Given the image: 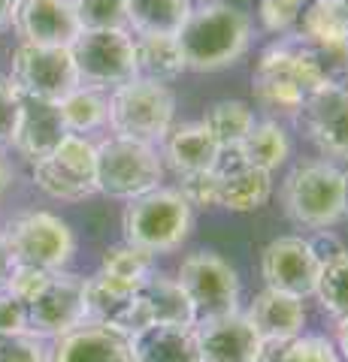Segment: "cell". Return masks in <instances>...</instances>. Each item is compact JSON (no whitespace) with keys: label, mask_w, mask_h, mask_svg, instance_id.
Returning a JSON list of instances; mask_svg holds the SVG:
<instances>
[{"label":"cell","mask_w":348,"mask_h":362,"mask_svg":"<svg viewBox=\"0 0 348 362\" xmlns=\"http://www.w3.org/2000/svg\"><path fill=\"white\" fill-rule=\"evenodd\" d=\"M133 49H137V76L142 78L170 85L188 70L179 40L170 33H133Z\"/></svg>","instance_id":"25"},{"label":"cell","mask_w":348,"mask_h":362,"mask_svg":"<svg viewBox=\"0 0 348 362\" xmlns=\"http://www.w3.org/2000/svg\"><path fill=\"white\" fill-rule=\"evenodd\" d=\"M152 263L155 257L140 251L128 242L121 245H112L103 251V259H100V272L106 275H116V278H125V281H142L152 275Z\"/></svg>","instance_id":"33"},{"label":"cell","mask_w":348,"mask_h":362,"mask_svg":"<svg viewBox=\"0 0 348 362\" xmlns=\"http://www.w3.org/2000/svg\"><path fill=\"white\" fill-rule=\"evenodd\" d=\"M13 28L21 42L33 45H70L82 33L73 0H16Z\"/></svg>","instance_id":"17"},{"label":"cell","mask_w":348,"mask_h":362,"mask_svg":"<svg viewBox=\"0 0 348 362\" xmlns=\"http://www.w3.org/2000/svg\"><path fill=\"white\" fill-rule=\"evenodd\" d=\"M200 362H257L261 359V335L245 311L206 317L194 323Z\"/></svg>","instance_id":"16"},{"label":"cell","mask_w":348,"mask_h":362,"mask_svg":"<svg viewBox=\"0 0 348 362\" xmlns=\"http://www.w3.org/2000/svg\"><path fill=\"white\" fill-rule=\"evenodd\" d=\"M315 299L321 305V311L336 317V320L348 314V251L321 263Z\"/></svg>","instance_id":"31"},{"label":"cell","mask_w":348,"mask_h":362,"mask_svg":"<svg viewBox=\"0 0 348 362\" xmlns=\"http://www.w3.org/2000/svg\"><path fill=\"white\" fill-rule=\"evenodd\" d=\"M52 362H133V350L128 335L100 323H82L58 338Z\"/></svg>","instance_id":"20"},{"label":"cell","mask_w":348,"mask_h":362,"mask_svg":"<svg viewBox=\"0 0 348 362\" xmlns=\"http://www.w3.org/2000/svg\"><path fill=\"white\" fill-rule=\"evenodd\" d=\"M13 85L25 97L61 103L70 90L79 88V73L73 52L67 45H33L21 42L13 54Z\"/></svg>","instance_id":"11"},{"label":"cell","mask_w":348,"mask_h":362,"mask_svg":"<svg viewBox=\"0 0 348 362\" xmlns=\"http://www.w3.org/2000/svg\"><path fill=\"white\" fill-rule=\"evenodd\" d=\"M128 341L133 362H200L194 326H145Z\"/></svg>","instance_id":"24"},{"label":"cell","mask_w":348,"mask_h":362,"mask_svg":"<svg viewBox=\"0 0 348 362\" xmlns=\"http://www.w3.org/2000/svg\"><path fill=\"white\" fill-rule=\"evenodd\" d=\"M191 226H194V209L176 187L164 185L128 199L125 211H121L125 242L152 257L176 251L191 235Z\"/></svg>","instance_id":"3"},{"label":"cell","mask_w":348,"mask_h":362,"mask_svg":"<svg viewBox=\"0 0 348 362\" xmlns=\"http://www.w3.org/2000/svg\"><path fill=\"white\" fill-rule=\"evenodd\" d=\"M140 281H125L106 272L85 278V314L88 323L109 326L121 335L142 329L140 320Z\"/></svg>","instance_id":"15"},{"label":"cell","mask_w":348,"mask_h":362,"mask_svg":"<svg viewBox=\"0 0 348 362\" xmlns=\"http://www.w3.org/2000/svg\"><path fill=\"white\" fill-rule=\"evenodd\" d=\"M179 194L185 197L191 209H218L221 199V175L215 169L206 173H191V175H179Z\"/></svg>","instance_id":"35"},{"label":"cell","mask_w":348,"mask_h":362,"mask_svg":"<svg viewBox=\"0 0 348 362\" xmlns=\"http://www.w3.org/2000/svg\"><path fill=\"white\" fill-rule=\"evenodd\" d=\"M33 185L52 199L82 202L97 194V145L79 133H67L49 157L33 163Z\"/></svg>","instance_id":"7"},{"label":"cell","mask_w":348,"mask_h":362,"mask_svg":"<svg viewBox=\"0 0 348 362\" xmlns=\"http://www.w3.org/2000/svg\"><path fill=\"white\" fill-rule=\"evenodd\" d=\"M185 66L194 73L228 70L252 45V18L237 4L209 0L191 9L182 30L176 33Z\"/></svg>","instance_id":"1"},{"label":"cell","mask_w":348,"mask_h":362,"mask_svg":"<svg viewBox=\"0 0 348 362\" xmlns=\"http://www.w3.org/2000/svg\"><path fill=\"white\" fill-rule=\"evenodd\" d=\"M61 118H64V127L67 133H91L106 127V118H109V90H97V88H85L79 85L76 90H70L61 103Z\"/></svg>","instance_id":"29"},{"label":"cell","mask_w":348,"mask_h":362,"mask_svg":"<svg viewBox=\"0 0 348 362\" xmlns=\"http://www.w3.org/2000/svg\"><path fill=\"white\" fill-rule=\"evenodd\" d=\"M176 281L194 302L197 320L206 317H221L230 311H240V275L221 254L212 251H194L182 259L176 272Z\"/></svg>","instance_id":"10"},{"label":"cell","mask_w":348,"mask_h":362,"mask_svg":"<svg viewBox=\"0 0 348 362\" xmlns=\"http://www.w3.org/2000/svg\"><path fill=\"white\" fill-rule=\"evenodd\" d=\"M273 362H342V356L324 335H297L276 350Z\"/></svg>","instance_id":"34"},{"label":"cell","mask_w":348,"mask_h":362,"mask_svg":"<svg viewBox=\"0 0 348 362\" xmlns=\"http://www.w3.org/2000/svg\"><path fill=\"white\" fill-rule=\"evenodd\" d=\"M215 173L221 175V199L218 206L228 211H257L273 197V173L242 163L237 148H221Z\"/></svg>","instance_id":"18"},{"label":"cell","mask_w":348,"mask_h":362,"mask_svg":"<svg viewBox=\"0 0 348 362\" xmlns=\"http://www.w3.org/2000/svg\"><path fill=\"white\" fill-rule=\"evenodd\" d=\"M342 218H348V173H342Z\"/></svg>","instance_id":"46"},{"label":"cell","mask_w":348,"mask_h":362,"mask_svg":"<svg viewBox=\"0 0 348 362\" xmlns=\"http://www.w3.org/2000/svg\"><path fill=\"white\" fill-rule=\"evenodd\" d=\"M13 181H16V169L9 163V157L4 154V148H0V197L13 187Z\"/></svg>","instance_id":"43"},{"label":"cell","mask_w":348,"mask_h":362,"mask_svg":"<svg viewBox=\"0 0 348 362\" xmlns=\"http://www.w3.org/2000/svg\"><path fill=\"white\" fill-rule=\"evenodd\" d=\"M191 9H194L191 0H128V30L176 37Z\"/></svg>","instance_id":"28"},{"label":"cell","mask_w":348,"mask_h":362,"mask_svg":"<svg viewBox=\"0 0 348 362\" xmlns=\"http://www.w3.org/2000/svg\"><path fill=\"white\" fill-rule=\"evenodd\" d=\"M88 323L85 314V278L70 272H52L49 284L28 302V329L40 338H55Z\"/></svg>","instance_id":"12"},{"label":"cell","mask_w":348,"mask_h":362,"mask_svg":"<svg viewBox=\"0 0 348 362\" xmlns=\"http://www.w3.org/2000/svg\"><path fill=\"white\" fill-rule=\"evenodd\" d=\"M309 142L324 160H348V88L324 85L312 90L300 109Z\"/></svg>","instance_id":"14"},{"label":"cell","mask_w":348,"mask_h":362,"mask_svg":"<svg viewBox=\"0 0 348 362\" xmlns=\"http://www.w3.org/2000/svg\"><path fill=\"white\" fill-rule=\"evenodd\" d=\"M261 6V25L269 33H279V37H291L297 30V18H300V9L285 4V0H257Z\"/></svg>","instance_id":"39"},{"label":"cell","mask_w":348,"mask_h":362,"mask_svg":"<svg viewBox=\"0 0 348 362\" xmlns=\"http://www.w3.org/2000/svg\"><path fill=\"white\" fill-rule=\"evenodd\" d=\"M18 109H21V90L13 85L9 76H0V148L13 145Z\"/></svg>","instance_id":"38"},{"label":"cell","mask_w":348,"mask_h":362,"mask_svg":"<svg viewBox=\"0 0 348 362\" xmlns=\"http://www.w3.org/2000/svg\"><path fill=\"white\" fill-rule=\"evenodd\" d=\"M282 206L297 226L330 230L342 221V169L333 160H303L282 181Z\"/></svg>","instance_id":"5"},{"label":"cell","mask_w":348,"mask_h":362,"mask_svg":"<svg viewBox=\"0 0 348 362\" xmlns=\"http://www.w3.org/2000/svg\"><path fill=\"white\" fill-rule=\"evenodd\" d=\"M237 4H254V0H237Z\"/></svg>","instance_id":"48"},{"label":"cell","mask_w":348,"mask_h":362,"mask_svg":"<svg viewBox=\"0 0 348 362\" xmlns=\"http://www.w3.org/2000/svg\"><path fill=\"white\" fill-rule=\"evenodd\" d=\"M324 85L315 54L294 33L264 49L252 76L254 100L273 115H300L306 97Z\"/></svg>","instance_id":"2"},{"label":"cell","mask_w":348,"mask_h":362,"mask_svg":"<svg viewBox=\"0 0 348 362\" xmlns=\"http://www.w3.org/2000/svg\"><path fill=\"white\" fill-rule=\"evenodd\" d=\"M237 151L242 157V163L276 173L291 157V136L276 118H264V121H254V127L240 142Z\"/></svg>","instance_id":"27"},{"label":"cell","mask_w":348,"mask_h":362,"mask_svg":"<svg viewBox=\"0 0 348 362\" xmlns=\"http://www.w3.org/2000/svg\"><path fill=\"white\" fill-rule=\"evenodd\" d=\"M294 37L306 45H348L345 0H309L300 9Z\"/></svg>","instance_id":"26"},{"label":"cell","mask_w":348,"mask_h":362,"mask_svg":"<svg viewBox=\"0 0 348 362\" xmlns=\"http://www.w3.org/2000/svg\"><path fill=\"white\" fill-rule=\"evenodd\" d=\"M16 263H28L46 272H61L76 254V235L58 214L25 211L4 230Z\"/></svg>","instance_id":"9"},{"label":"cell","mask_w":348,"mask_h":362,"mask_svg":"<svg viewBox=\"0 0 348 362\" xmlns=\"http://www.w3.org/2000/svg\"><path fill=\"white\" fill-rule=\"evenodd\" d=\"M0 362H52V350L46 347V338L25 332H6L0 335Z\"/></svg>","instance_id":"36"},{"label":"cell","mask_w":348,"mask_h":362,"mask_svg":"<svg viewBox=\"0 0 348 362\" xmlns=\"http://www.w3.org/2000/svg\"><path fill=\"white\" fill-rule=\"evenodd\" d=\"M79 85L116 90L137 78V49L130 30H82L70 45Z\"/></svg>","instance_id":"8"},{"label":"cell","mask_w":348,"mask_h":362,"mask_svg":"<svg viewBox=\"0 0 348 362\" xmlns=\"http://www.w3.org/2000/svg\"><path fill=\"white\" fill-rule=\"evenodd\" d=\"M161 145H164L161 160H164V166H170L176 175L215 169L218 154H221V145L212 139V133L206 130L203 121L173 124V130L167 133V139Z\"/></svg>","instance_id":"21"},{"label":"cell","mask_w":348,"mask_h":362,"mask_svg":"<svg viewBox=\"0 0 348 362\" xmlns=\"http://www.w3.org/2000/svg\"><path fill=\"white\" fill-rule=\"evenodd\" d=\"M64 136H67V127H64L58 103L21 94L18 124H16V136H13V148L18 151V157H25L33 166L37 160L49 157L58 148V142Z\"/></svg>","instance_id":"19"},{"label":"cell","mask_w":348,"mask_h":362,"mask_svg":"<svg viewBox=\"0 0 348 362\" xmlns=\"http://www.w3.org/2000/svg\"><path fill=\"white\" fill-rule=\"evenodd\" d=\"M140 320L145 326H194L197 311L176 278L149 275L140 281Z\"/></svg>","instance_id":"22"},{"label":"cell","mask_w":348,"mask_h":362,"mask_svg":"<svg viewBox=\"0 0 348 362\" xmlns=\"http://www.w3.org/2000/svg\"><path fill=\"white\" fill-rule=\"evenodd\" d=\"M261 275L269 290L288 293L297 299L315 296L321 259L312 251V245L300 235H282L273 239L261 254Z\"/></svg>","instance_id":"13"},{"label":"cell","mask_w":348,"mask_h":362,"mask_svg":"<svg viewBox=\"0 0 348 362\" xmlns=\"http://www.w3.org/2000/svg\"><path fill=\"white\" fill-rule=\"evenodd\" d=\"M285 4H291V6H297V9H303V6H306V4H309V0H285Z\"/></svg>","instance_id":"47"},{"label":"cell","mask_w":348,"mask_h":362,"mask_svg":"<svg viewBox=\"0 0 348 362\" xmlns=\"http://www.w3.org/2000/svg\"><path fill=\"white\" fill-rule=\"evenodd\" d=\"M106 124L112 136L161 145L176 124V94L170 85L137 76L109 94Z\"/></svg>","instance_id":"4"},{"label":"cell","mask_w":348,"mask_h":362,"mask_svg":"<svg viewBox=\"0 0 348 362\" xmlns=\"http://www.w3.org/2000/svg\"><path fill=\"white\" fill-rule=\"evenodd\" d=\"M345 18H348V0H345Z\"/></svg>","instance_id":"49"},{"label":"cell","mask_w":348,"mask_h":362,"mask_svg":"<svg viewBox=\"0 0 348 362\" xmlns=\"http://www.w3.org/2000/svg\"><path fill=\"white\" fill-rule=\"evenodd\" d=\"M245 314H249V320L254 323L261 341L285 344L291 338L303 335V326H306V305H303V299L269 290V287L257 293Z\"/></svg>","instance_id":"23"},{"label":"cell","mask_w":348,"mask_h":362,"mask_svg":"<svg viewBox=\"0 0 348 362\" xmlns=\"http://www.w3.org/2000/svg\"><path fill=\"white\" fill-rule=\"evenodd\" d=\"M82 30H128V0H73Z\"/></svg>","instance_id":"32"},{"label":"cell","mask_w":348,"mask_h":362,"mask_svg":"<svg viewBox=\"0 0 348 362\" xmlns=\"http://www.w3.org/2000/svg\"><path fill=\"white\" fill-rule=\"evenodd\" d=\"M13 266H16V257H13V251H9V242H6L4 230H0V290H6V281H9V275H13Z\"/></svg>","instance_id":"42"},{"label":"cell","mask_w":348,"mask_h":362,"mask_svg":"<svg viewBox=\"0 0 348 362\" xmlns=\"http://www.w3.org/2000/svg\"><path fill=\"white\" fill-rule=\"evenodd\" d=\"M13 9H16V0H0V33L13 25Z\"/></svg>","instance_id":"45"},{"label":"cell","mask_w":348,"mask_h":362,"mask_svg":"<svg viewBox=\"0 0 348 362\" xmlns=\"http://www.w3.org/2000/svg\"><path fill=\"white\" fill-rule=\"evenodd\" d=\"M309 245H312V251L318 254L321 263H324V259H330V257H336V254H342V251H345V245L336 239L330 230H318V239H312Z\"/></svg>","instance_id":"41"},{"label":"cell","mask_w":348,"mask_h":362,"mask_svg":"<svg viewBox=\"0 0 348 362\" xmlns=\"http://www.w3.org/2000/svg\"><path fill=\"white\" fill-rule=\"evenodd\" d=\"M49 278H52V272H46V269H37V266H28V263H16L13 275H9V281H6V293H13L16 299H21L28 305L43 287L49 284Z\"/></svg>","instance_id":"37"},{"label":"cell","mask_w":348,"mask_h":362,"mask_svg":"<svg viewBox=\"0 0 348 362\" xmlns=\"http://www.w3.org/2000/svg\"><path fill=\"white\" fill-rule=\"evenodd\" d=\"M164 160L158 145L106 136L97 142V194L109 199H133L161 187Z\"/></svg>","instance_id":"6"},{"label":"cell","mask_w":348,"mask_h":362,"mask_svg":"<svg viewBox=\"0 0 348 362\" xmlns=\"http://www.w3.org/2000/svg\"><path fill=\"white\" fill-rule=\"evenodd\" d=\"M28 329V305L16 299L13 293L0 290V335L25 332Z\"/></svg>","instance_id":"40"},{"label":"cell","mask_w":348,"mask_h":362,"mask_svg":"<svg viewBox=\"0 0 348 362\" xmlns=\"http://www.w3.org/2000/svg\"><path fill=\"white\" fill-rule=\"evenodd\" d=\"M336 350H339L342 362H348V314L336 320Z\"/></svg>","instance_id":"44"},{"label":"cell","mask_w":348,"mask_h":362,"mask_svg":"<svg viewBox=\"0 0 348 362\" xmlns=\"http://www.w3.org/2000/svg\"><path fill=\"white\" fill-rule=\"evenodd\" d=\"M254 121V109L245 100H218V103L209 106L203 118L206 130L221 148H240V142L249 136Z\"/></svg>","instance_id":"30"}]
</instances>
